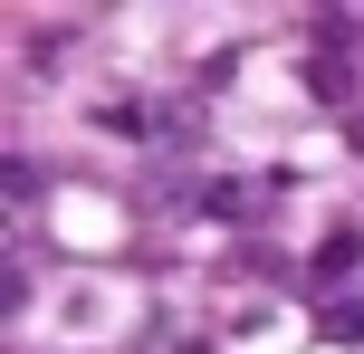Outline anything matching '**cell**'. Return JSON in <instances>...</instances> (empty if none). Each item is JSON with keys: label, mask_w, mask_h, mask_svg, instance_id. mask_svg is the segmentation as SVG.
Listing matches in <instances>:
<instances>
[{"label": "cell", "mask_w": 364, "mask_h": 354, "mask_svg": "<svg viewBox=\"0 0 364 354\" xmlns=\"http://www.w3.org/2000/svg\"><path fill=\"white\" fill-rule=\"evenodd\" d=\"M355 259H364V240H355V230H336V240L316 249V278H336V268H355Z\"/></svg>", "instance_id": "3"}, {"label": "cell", "mask_w": 364, "mask_h": 354, "mask_svg": "<svg viewBox=\"0 0 364 354\" xmlns=\"http://www.w3.org/2000/svg\"><path fill=\"white\" fill-rule=\"evenodd\" d=\"M0 182H10V201L29 211V192H38V172H29V153H10V163H0Z\"/></svg>", "instance_id": "4"}, {"label": "cell", "mask_w": 364, "mask_h": 354, "mask_svg": "<svg viewBox=\"0 0 364 354\" xmlns=\"http://www.w3.org/2000/svg\"><path fill=\"white\" fill-rule=\"evenodd\" d=\"M346 144H355V153H364V106H355V115H346Z\"/></svg>", "instance_id": "5"}, {"label": "cell", "mask_w": 364, "mask_h": 354, "mask_svg": "<svg viewBox=\"0 0 364 354\" xmlns=\"http://www.w3.org/2000/svg\"><path fill=\"white\" fill-rule=\"evenodd\" d=\"M307 96H316V106H346V115H355V67H346L336 48H316V57H307Z\"/></svg>", "instance_id": "1"}, {"label": "cell", "mask_w": 364, "mask_h": 354, "mask_svg": "<svg viewBox=\"0 0 364 354\" xmlns=\"http://www.w3.org/2000/svg\"><path fill=\"white\" fill-rule=\"evenodd\" d=\"M316 336H336V345H364V297L326 306V316H316Z\"/></svg>", "instance_id": "2"}]
</instances>
